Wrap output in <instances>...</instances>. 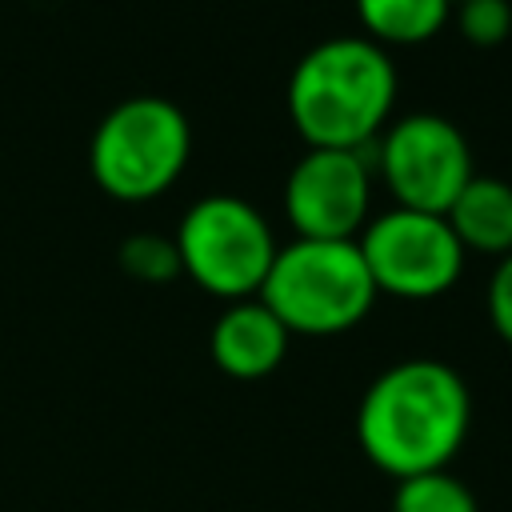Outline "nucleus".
<instances>
[{"mask_svg": "<svg viewBox=\"0 0 512 512\" xmlns=\"http://www.w3.org/2000/svg\"><path fill=\"white\" fill-rule=\"evenodd\" d=\"M192 152L184 112L164 96H128L92 132V180L112 200H152L176 184Z\"/></svg>", "mask_w": 512, "mask_h": 512, "instance_id": "4", "label": "nucleus"}, {"mask_svg": "<svg viewBox=\"0 0 512 512\" xmlns=\"http://www.w3.org/2000/svg\"><path fill=\"white\" fill-rule=\"evenodd\" d=\"M360 256L376 292L428 300L456 284L464 268V244L436 212L392 208L360 232Z\"/></svg>", "mask_w": 512, "mask_h": 512, "instance_id": "6", "label": "nucleus"}, {"mask_svg": "<svg viewBox=\"0 0 512 512\" xmlns=\"http://www.w3.org/2000/svg\"><path fill=\"white\" fill-rule=\"evenodd\" d=\"M284 212L304 240H356L368 216V160L348 148H308L288 172Z\"/></svg>", "mask_w": 512, "mask_h": 512, "instance_id": "8", "label": "nucleus"}, {"mask_svg": "<svg viewBox=\"0 0 512 512\" xmlns=\"http://www.w3.org/2000/svg\"><path fill=\"white\" fill-rule=\"evenodd\" d=\"M472 424V396L464 376L444 360H400L384 368L360 396L356 444L388 472L408 480L420 472H440L464 448Z\"/></svg>", "mask_w": 512, "mask_h": 512, "instance_id": "1", "label": "nucleus"}, {"mask_svg": "<svg viewBox=\"0 0 512 512\" xmlns=\"http://www.w3.org/2000/svg\"><path fill=\"white\" fill-rule=\"evenodd\" d=\"M444 220L464 248L508 256L512 252V184L492 176H472L464 192L448 204Z\"/></svg>", "mask_w": 512, "mask_h": 512, "instance_id": "10", "label": "nucleus"}, {"mask_svg": "<svg viewBox=\"0 0 512 512\" xmlns=\"http://www.w3.org/2000/svg\"><path fill=\"white\" fill-rule=\"evenodd\" d=\"M288 340H292V332L272 316V308L260 296H248V300H232L216 316V324L208 332V352L224 376L260 380L280 368Z\"/></svg>", "mask_w": 512, "mask_h": 512, "instance_id": "9", "label": "nucleus"}, {"mask_svg": "<svg viewBox=\"0 0 512 512\" xmlns=\"http://www.w3.org/2000/svg\"><path fill=\"white\" fill-rule=\"evenodd\" d=\"M380 172L396 196V208L444 216L448 204L472 180V152L452 120L412 112L384 132Z\"/></svg>", "mask_w": 512, "mask_h": 512, "instance_id": "7", "label": "nucleus"}, {"mask_svg": "<svg viewBox=\"0 0 512 512\" xmlns=\"http://www.w3.org/2000/svg\"><path fill=\"white\" fill-rule=\"evenodd\" d=\"M356 16L376 44H420L444 28L452 0H356Z\"/></svg>", "mask_w": 512, "mask_h": 512, "instance_id": "11", "label": "nucleus"}, {"mask_svg": "<svg viewBox=\"0 0 512 512\" xmlns=\"http://www.w3.org/2000/svg\"><path fill=\"white\" fill-rule=\"evenodd\" d=\"M488 320L504 344H512V252L500 256L492 280H488Z\"/></svg>", "mask_w": 512, "mask_h": 512, "instance_id": "15", "label": "nucleus"}, {"mask_svg": "<svg viewBox=\"0 0 512 512\" xmlns=\"http://www.w3.org/2000/svg\"><path fill=\"white\" fill-rule=\"evenodd\" d=\"M396 68L368 36H332L308 48L288 76V116L312 148L360 152L388 120Z\"/></svg>", "mask_w": 512, "mask_h": 512, "instance_id": "2", "label": "nucleus"}, {"mask_svg": "<svg viewBox=\"0 0 512 512\" xmlns=\"http://www.w3.org/2000/svg\"><path fill=\"white\" fill-rule=\"evenodd\" d=\"M120 268L144 284H164L180 272V252L176 240L156 236V232H136L120 244Z\"/></svg>", "mask_w": 512, "mask_h": 512, "instance_id": "13", "label": "nucleus"}, {"mask_svg": "<svg viewBox=\"0 0 512 512\" xmlns=\"http://www.w3.org/2000/svg\"><path fill=\"white\" fill-rule=\"evenodd\" d=\"M392 512H480V504L460 476L440 468V472H420V476L396 480Z\"/></svg>", "mask_w": 512, "mask_h": 512, "instance_id": "12", "label": "nucleus"}, {"mask_svg": "<svg viewBox=\"0 0 512 512\" xmlns=\"http://www.w3.org/2000/svg\"><path fill=\"white\" fill-rule=\"evenodd\" d=\"M272 316L300 336H336L356 328L376 304V284L356 240H304L276 248L256 292Z\"/></svg>", "mask_w": 512, "mask_h": 512, "instance_id": "3", "label": "nucleus"}, {"mask_svg": "<svg viewBox=\"0 0 512 512\" xmlns=\"http://www.w3.org/2000/svg\"><path fill=\"white\" fill-rule=\"evenodd\" d=\"M456 24H460L464 40L492 48L512 32V4L508 0H460Z\"/></svg>", "mask_w": 512, "mask_h": 512, "instance_id": "14", "label": "nucleus"}, {"mask_svg": "<svg viewBox=\"0 0 512 512\" xmlns=\"http://www.w3.org/2000/svg\"><path fill=\"white\" fill-rule=\"evenodd\" d=\"M176 252L180 272H188L204 292L248 300L260 292L276 260V236L248 200L212 192L184 212L176 228Z\"/></svg>", "mask_w": 512, "mask_h": 512, "instance_id": "5", "label": "nucleus"}]
</instances>
